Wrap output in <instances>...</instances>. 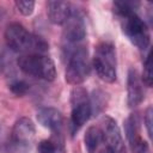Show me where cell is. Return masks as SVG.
Segmentation results:
<instances>
[{
	"label": "cell",
	"instance_id": "cell-21",
	"mask_svg": "<svg viewBox=\"0 0 153 153\" xmlns=\"http://www.w3.org/2000/svg\"><path fill=\"white\" fill-rule=\"evenodd\" d=\"M134 152L135 153H151L149 152V147H148V145H147V142L146 141H141L135 148H134Z\"/></svg>",
	"mask_w": 153,
	"mask_h": 153
},
{
	"label": "cell",
	"instance_id": "cell-4",
	"mask_svg": "<svg viewBox=\"0 0 153 153\" xmlns=\"http://www.w3.org/2000/svg\"><path fill=\"white\" fill-rule=\"evenodd\" d=\"M18 67L27 75L53 81L56 78V67L54 61L43 54H24L17 60Z\"/></svg>",
	"mask_w": 153,
	"mask_h": 153
},
{
	"label": "cell",
	"instance_id": "cell-7",
	"mask_svg": "<svg viewBox=\"0 0 153 153\" xmlns=\"http://www.w3.org/2000/svg\"><path fill=\"white\" fill-rule=\"evenodd\" d=\"M102 134L106 143V148L111 153H126V145L117 122L110 116L102 118Z\"/></svg>",
	"mask_w": 153,
	"mask_h": 153
},
{
	"label": "cell",
	"instance_id": "cell-16",
	"mask_svg": "<svg viewBox=\"0 0 153 153\" xmlns=\"http://www.w3.org/2000/svg\"><path fill=\"white\" fill-rule=\"evenodd\" d=\"M142 82L151 87L153 82V72H152V54L149 53L146 57V61L143 63V73H142Z\"/></svg>",
	"mask_w": 153,
	"mask_h": 153
},
{
	"label": "cell",
	"instance_id": "cell-10",
	"mask_svg": "<svg viewBox=\"0 0 153 153\" xmlns=\"http://www.w3.org/2000/svg\"><path fill=\"white\" fill-rule=\"evenodd\" d=\"M143 90L142 82L139 78L136 69L130 68L128 72L127 79V103L129 108H136L143 100Z\"/></svg>",
	"mask_w": 153,
	"mask_h": 153
},
{
	"label": "cell",
	"instance_id": "cell-2",
	"mask_svg": "<svg viewBox=\"0 0 153 153\" xmlns=\"http://www.w3.org/2000/svg\"><path fill=\"white\" fill-rule=\"evenodd\" d=\"M5 41L10 49L20 54H43L48 43L39 36L29 32L22 24L11 23L5 30Z\"/></svg>",
	"mask_w": 153,
	"mask_h": 153
},
{
	"label": "cell",
	"instance_id": "cell-6",
	"mask_svg": "<svg viewBox=\"0 0 153 153\" xmlns=\"http://www.w3.org/2000/svg\"><path fill=\"white\" fill-rule=\"evenodd\" d=\"M71 105H72L71 123L74 130H78L80 127H82L88 121L91 112H92L91 102L88 99V96L85 88L76 86L72 90Z\"/></svg>",
	"mask_w": 153,
	"mask_h": 153
},
{
	"label": "cell",
	"instance_id": "cell-3",
	"mask_svg": "<svg viewBox=\"0 0 153 153\" xmlns=\"http://www.w3.org/2000/svg\"><path fill=\"white\" fill-rule=\"evenodd\" d=\"M92 63L100 80L108 84L116 80V50L111 42L103 41L97 44Z\"/></svg>",
	"mask_w": 153,
	"mask_h": 153
},
{
	"label": "cell",
	"instance_id": "cell-13",
	"mask_svg": "<svg viewBox=\"0 0 153 153\" xmlns=\"http://www.w3.org/2000/svg\"><path fill=\"white\" fill-rule=\"evenodd\" d=\"M124 130H126L128 142L131 149L134 151V148L142 141L141 135H140V118L136 112L135 114L133 112L127 117L124 122Z\"/></svg>",
	"mask_w": 153,
	"mask_h": 153
},
{
	"label": "cell",
	"instance_id": "cell-1",
	"mask_svg": "<svg viewBox=\"0 0 153 153\" xmlns=\"http://www.w3.org/2000/svg\"><path fill=\"white\" fill-rule=\"evenodd\" d=\"M134 4L115 1L114 11L121 19L122 30L129 41L140 50H146L151 43V33L146 23L135 13Z\"/></svg>",
	"mask_w": 153,
	"mask_h": 153
},
{
	"label": "cell",
	"instance_id": "cell-15",
	"mask_svg": "<svg viewBox=\"0 0 153 153\" xmlns=\"http://www.w3.org/2000/svg\"><path fill=\"white\" fill-rule=\"evenodd\" d=\"M8 88L16 96H24L30 90V85L22 79H14L8 84Z\"/></svg>",
	"mask_w": 153,
	"mask_h": 153
},
{
	"label": "cell",
	"instance_id": "cell-12",
	"mask_svg": "<svg viewBox=\"0 0 153 153\" xmlns=\"http://www.w3.org/2000/svg\"><path fill=\"white\" fill-rule=\"evenodd\" d=\"M36 117L39 124L53 131L60 130L63 124V116L55 108H43L37 112Z\"/></svg>",
	"mask_w": 153,
	"mask_h": 153
},
{
	"label": "cell",
	"instance_id": "cell-19",
	"mask_svg": "<svg viewBox=\"0 0 153 153\" xmlns=\"http://www.w3.org/2000/svg\"><path fill=\"white\" fill-rule=\"evenodd\" d=\"M104 97V93L102 92V91H94L93 92V103H91V105L93 104L94 105V110L98 112L102 108H104L105 106V102H102L100 99Z\"/></svg>",
	"mask_w": 153,
	"mask_h": 153
},
{
	"label": "cell",
	"instance_id": "cell-17",
	"mask_svg": "<svg viewBox=\"0 0 153 153\" xmlns=\"http://www.w3.org/2000/svg\"><path fill=\"white\" fill-rule=\"evenodd\" d=\"M14 5H16L18 12H20L23 16H30L35 8L33 0H17L14 2Z\"/></svg>",
	"mask_w": 153,
	"mask_h": 153
},
{
	"label": "cell",
	"instance_id": "cell-8",
	"mask_svg": "<svg viewBox=\"0 0 153 153\" xmlns=\"http://www.w3.org/2000/svg\"><path fill=\"white\" fill-rule=\"evenodd\" d=\"M63 39L68 43H76L85 38L86 29L85 23L80 13L75 10H72L71 16L63 24Z\"/></svg>",
	"mask_w": 153,
	"mask_h": 153
},
{
	"label": "cell",
	"instance_id": "cell-5",
	"mask_svg": "<svg viewBox=\"0 0 153 153\" xmlns=\"http://www.w3.org/2000/svg\"><path fill=\"white\" fill-rule=\"evenodd\" d=\"M91 63L88 57V51L85 47H79L74 49L67 62L65 79L69 85H80L90 75Z\"/></svg>",
	"mask_w": 153,
	"mask_h": 153
},
{
	"label": "cell",
	"instance_id": "cell-22",
	"mask_svg": "<svg viewBox=\"0 0 153 153\" xmlns=\"http://www.w3.org/2000/svg\"><path fill=\"white\" fill-rule=\"evenodd\" d=\"M99 153H111V152H110V151H109L108 148H103V149H102V151H100Z\"/></svg>",
	"mask_w": 153,
	"mask_h": 153
},
{
	"label": "cell",
	"instance_id": "cell-11",
	"mask_svg": "<svg viewBox=\"0 0 153 153\" xmlns=\"http://www.w3.org/2000/svg\"><path fill=\"white\" fill-rule=\"evenodd\" d=\"M47 13L49 20L55 25H62L66 23L72 13V5L68 1L53 0L47 4Z\"/></svg>",
	"mask_w": 153,
	"mask_h": 153
},
{
	"label": "cell",
	"instance_id": "cell-9",
	"mask_svg": "<svg viewBox=\"0 0 153 153\" xmlns=\"http://www.w3.org/2000/svg\"><path fill=\"white\" fill-rule=\"evenodd\" d=\"M36 128L29 117H20L12 128V140L19 146H29L35 139Z\"/></svg>",
	"mask_w": 153,
	"mask_h": 153
},
{
	"label": "cell",
	"instance_id": "cell-18",
	"mask_svg": "<svg viewBox=\"0 0 153 153\" xmlns=\"http://www.w3.org/2000/svg\"><path fill=\"white\" fill-rule=\"evenodd\" d=\"M56 143L51 140H42L37 146L38 153H56Z\"/></svg>",
	"mask_w": 153,
	"mask_h": 153
},
{
	"label": "cell",
	"instance_id": "cell-14",
	"mask_svg": "<svg viewBox=\"0 0 153 153\" xmlns=\"http://www.w3.org/2000/svg\"><path fill=\"white\" fill-rule=\"evenodd\" d=\"M102 140H103V134L99 127L91 126L87 128L85 136H84V142H85V147L88 153H96Z\"/></svg>",
	"mask_w": 153,
	"mask_h": 153
},
{
	"label": "cell",
	"instance_id": "cell-20",
	"mask_svg": "<svg viewBox=\"0 0 153 153\" xmlns=\"http://www.w3.org/2000/svg\"><path fill=\"white\" fill-rule=\"evenodd\" d=\"M152 106H148L146 112H145V118H143V122L146 124V129H147V133H148V136L152 137Z\"/></svg>",
	"mask_w": 153,
	"mask_h": 153
}]
</instances>
